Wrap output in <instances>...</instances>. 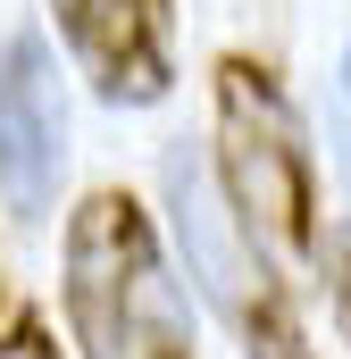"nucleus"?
Segmentation results:
<instances>
[{
  "instance_id": "nucleus-1",
  "label": "nucleus",
  "mask_w": 351,
  "mask_h": 359,
  "mask_svg": "<svg viewBox=\"0 0 351 359\" xmlns=\"http://www.w3.org/2000/svg\"><path fill=\"white\" fill-rule=\"evenodd\" d=\"M218 184H226V217L234 234L310 268L318 259V159H310V126L293 109V92L267 76L251 50L218 59Z\"/></svg>"
},
{
  "instance_id": "nucleus-2",
  "label": "nucleus",
  "mask_w": 351,
  "mask_h": 359,
  "mask_svg": "<svg viewBox=\"0 0 351 359\" xmlns=\"http://www.w3.org/2000/svg\"><path fill=\"white\" fill-rule=\"evenodd\" d=\"M59 309L84 359H134L168 334H192L168 292L159 226L126 184H100L67 209L59 234Z\"/></svg>"
},
{
  "instance_id": "nucleus-3",
  "label": "nucleus",
  "mask_w": 351,
  "mask_h": 359,
  "mask_svg": "<svg viewBox=\"0 0 351 359\" xmlns=\"http://www.w3.org/2000/svg\"><path fill=\"white\" fill-rule=\"evenodd\" d=\"M67 176V92L51 34L17 25L0 42V201L17 226H42Z\"/></svg>"
},
{
  "instance_id": "nucleus-4",
  "label": "nucleus",
  "mask_w": 351,
  "mask_h": 359,
  "mask_svg": "<svg viewBox=\"0 0 351 359\" xmlns=\"http://www.w3.org/2000/svg\"><path fill=\"white\" fill-rule=\"evenodd\" d=\"M176 226H184V259L201 268V292L226 309V326H234L243 359H318L310 326H301V309H293V292H284V276L267 268L243 234H226V226L192 201L184 168H176Z\"/></svg>"
},
{
  "instance_id": "nucleus-5",
  "label": "nucleus",
  "mask_w": 351,
  "mask_h": 359,
  "mask_svg": "<svg viewBox=\"0 0 351 359\" xmlns=\"http://www.w3.org/2000/svg\"><path fill=\"white\" fill-rule=\"evenodd\" d=\"M51 17L109 109H151L176 92V0H51Z\"/></svg>"
},
{
  "instance_id": "nucleus-6",
  "label": "nucleus",
  "mask_w": 351,
  "mask_h": 359,
  "mask_svg": "<svg viewBox=\"0 0 351 359\" xmlns=\"http://www.w3.org/2000/svg\"><path fill=\"white\" fill-rule=\"evenodd\" d=\"M318 276H326V301H335V326L351 343V217L318 234Z\"/></svg>"
},
{
  "instance_id": "nucleus-7",
  "label": "nucleus",
  "mask_w": 351,
  "mask_h": 359,
  "mask_svg": "<svg viewBox=\"0 0 351 359\" xmlns=\"http://www.w3.org/2000/svg\"><path fill=\"white\" fill-rule=\"evenodd\" d=\"M0 359H67V351L51 343L42 318H17V326H0Z\"/></svg>"
},
{
  "instance_id": "nucleus-8",
  "label": "nucleus",
  "mask_w": 351,
  "mask_h": 359,
  "mask_svg": "<svg viewBox=\"0 0 351 359\" xmlns=\"http://www.w3.org/2000/svg\"><path fill=\"white\" fill-rule=\"evenodd\" d=\"M134 359H192V334H168V343H151V351H134Z\"/></svg>"
},
{
  "instance_id": "nucleus-9",
  "label": "nucleus",
  "mask_w": 351,
  "mask_h": 359,
  "mask_svg": "<svg viewBox=\"0 0 351 359\" xmlns=\"http://www.w3.org/2000/svg\"><path fill=\"white\" fill-rule=\"evenodd\" d=\"M343 92H351V50H343Z\"/></svg>"
}]
</instances>
